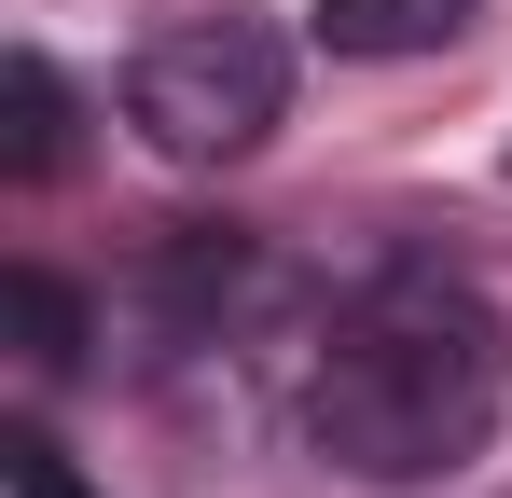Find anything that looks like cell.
Listing matches in <instances>:
<instances>
[{
    "label": "cell",
    "instance_id": "6da1fadb",
    "mask_svg": "<svg viewBox=\"0 0 512 498\" xmlns=\"http://www.w3.org/2000/svg\"><path fill=\"white\" fill-rule=\"evenodd\" d=\"M512 415V319L443 277V263H388L374 291H346L305 374V443L346 485H457Z\"/></svg>",
    "mask_w": 512,
    "mask_h": 498
},
{
    "label": "cell",
    "instance_id": "7a4b0ae2",
    "mask_svg": "<svg viewBox=\"0 0 512 498\" xmlns=\"http://www.w3.org/2000/svg\"><path fill=\"white\" fill-rule=\"evenodd\" d=\"M291 111V42L250 28V14H194V28H153L125 56V125L167 166H236L277 139Z\"/></svg>",
    "mask_w": 512,
    "mask_h": 498
},
{
    "label": "cell",
    "instance_id": "3957f363",
    "mask_svg": "<svg viewBox=\"0 0 512 498\" xmlns=\"http://www.w3.org/2000/svg\"><path fill=\"white\" fill-rule=\"evenodd\" d=\"M485 0H319V42L360 56V70H402V56H443Z\"/></svg>",
    "mask_w": 512,
    "mask_h": 498
},
{
    "label": "cell",
    "instance_id": "277c9868",
    "mask_svg": "<svg viewBox=\"0 0 512 498\" xmlns=\"http://www.w3.org/2000/svg\"><path fill=\"white\" fill-rule=\"evenodd\" d=\"M0 166L14 180H56L70 166V83H56V56H0Z\"/></svg>",
    "mask_w": 512,
    "mask_h": 498
},
{
    "label": "cell",
    "instance_id": "5b68a950",
    "mask_svg": "<svg viewBox=\"0 0 512 498\" xmlns=\"http://www.w3.org/2000/svg\"><path fill=\"white\" fill-rule=\"evenodd\" d=\"M0 319H14V346H28V374H70V360H84V305H70L42 263L0 277Z\"/></svg>",
    "mask_w": 512,
    "mask_h": 498
},
{
    "label": "cell",
    "instance_id": "8992f818",
    "mask_svg": "<svg viewBox=\"0 0 512 498\" xmlns=\"http://www.w3.org/2000/svg\"><path fill=\"white\" fill-rule=\"evenodd\" d=\"M0 485H14V498H97L84 471H70V443H56V429H28V415L0 429Z\"/></svg>",
    "mask_w": 512,
    "mask_h": 498
}]
</instances>
